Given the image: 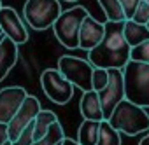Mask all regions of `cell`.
Masks as SVG:
<instances>
[{
  "instance_id": "obj_1",
  "label": "cell",
  "mask_w": 149,
  "mask_h": 145,
  "mask_svg": "<svg viewBox=\"0 0 149 145\" xmlns=\"http://www.w3.org/2000/svg\"><path fill=\"white\" fill-rule=\"evenodd\" d=\"M125 23V21H123ZM123 23L105 21V35L102 42L90 51L88 61L93 68L104 70H123L130 61V46L123 37Z\"/></svg>"
},
{
  "instance_id": "obj_2",
  "label": "cell",
  "mask_w": 149,
  "mask_h": 145,
  "mask_svg": "<svg viewBox=\"0 0 149 145\" xmlns=\"http://www.w3.org/2000/svg\"><path fill=\"white\" fill-rule=\"evenodd\" d=\"M123 82L125 100L140 108H149V65L128 61L123 68Z\"/></svg>"
},
{
  "instance_id": "obj_3",
  "label": "cell",
  "mask_w": 149,
  "mask_h": 145,
  "mask_svg": "<svg viewBox=\"0 0 149 145\" xmlns=\"http://www.w3.org/2000/svg\"><path fill=\"white\" fill-rule=\"evenodd\" d=\"M118 133H125L128 136H137L149 129V114L146 108H140L128 100H123L112 112L107 121Z\"/></svg>"
},
{
  "instance_id": "obj_4",
  "label": "cell",
  "mask_w": 149,
  "mask_h": 145,
  "mask_svg": "<svg viewBox=\"0 0 149 145\" xmlns=\"http://www.w3.org/2000/svg\"><path fill=\"white\" fill-rule=\"evenodd\" d=\"M86 16H88V11L84 7H72V9L61 11V14L53 25V32L63 47L67 49L79 47V30Z\"/></svg>"
},
{
  "instance_id": "obj_5",
  "label": "cell",
  "mask_w": 149,
  "mask_h": 145,
  "mask_svg": "<svg viewBox=\"0 0 149 145\" xmlns=\"http://www.w3.org/2000/svg\"><path fill=\"white\" fill-rule=\"evenodd\" d=\"M61 11L63 9L58 0H26L23 7L25 21L30 25V28L39 32L51 28Z\"/></svg>"
},
{
  "instance_id": "obj_6",
  "label": "cell",
  "mask_w": 149,
  "mask_h": 145,
  "mask_svg": "<svg viewBox=\"0 0 149 145\" xmlns=\"http://www.w3.org/2000/svg\"><path fill=\"white\" fill-rule=\"evenodd\" d=\"M60 74L74 86L79 88L83 93L93 91L91 88V77H93V65L83 58H76V56H61L58 59V68Z\"/></svg>"
},
{
  "instance_id": "obj_7",
  "label": "cell",
  "mask_w": 149,
  "mask_h": 145,
  "mask_svg": "<svg viewBox=\"0 0 149 145\" xmlns=\"http://www.w3.org/2000/svg\"><path fill=\"white\" fill-rule=\"evenodd\" d=\"M40 86L46 96L58 105H65L74 96V86L60 74L56 68H47L40 75Z\"/></svg>"
},
{
  "instance_id": "obj_8",
  "label": "cell",
  "mask_w": 149,
  "mask_h": 145,
  "mask_svg": "<svg viewBox=\"0 0 149 145\" xmlns=\"http://www.w3.org/2000/svg\"><path fill=\"white\" fill-rule=\"evenodd\" d=\"M102 115L104 121H109L114 108L125 100V82H123V70H109V82L107 86L98 91Z\"/></svg>"
},
{
  "instance_id": "obj_9",
  "label": "cell",
  "mask_w": 149,
  "mask_h": 145,
  "mask_svg": "<svg viewBox=\"0 0 149 145\" xmlns=\"http://www.w3.org/2000/svg\"><path fill=\"white\" fill-rule=\"evenodd\" d=\"M40 110H42L40 108V102L35 96L28 95L25 98V102L21 103V107L18 108V112L14 114V117L11 119V122L7 124V140H9V143H13L19 136V133L30 122H33V119L37 117V114Z\"/></svg>"
},
{
  "instance_id": "obj_10",
  "label": "cell",
  "mask_w": 149,
  "mask_h": 145,
  "mask_svg": "<svg viewBox=\"0 0 149 145\" xmlns=\"http://www.w3.org/2000/svg\"><path fill=\"white\" fill-rule=\"evenodd\" d=\"M0 33L16 46L28 40L26 26L13 7H0Z\"/></svg>"
},
{
  "instance_id": "obj_11",
  "label": "cell",
  "mask_w": 149,
  "mask_h": 145,
  "mask_svg": "<svg viewBox=\"0 0 149 145\" xmlns=\"http://www.w3.org/2000/svg\"><path fill=\"white\" fill-rule=\"evenodd\" d=\"M28 96L26 89L21 86H9L0 91V124H9L25 98Z\"/></svg>"
},
{
  "instance_id": "obj_12",
  "label": "cell",
  "mask_w": 149,
  "mask_h": 145,
  "mask_svg": "<svg viewBox=\"0 0 149 145\" xmlns=\"http://www.w3.org/2000/svg\"><path fill=\"white\" fill-rule=\"evenodd\" d=\"M104 35H105L104 23L97 21L93 16L88 14L81 25V30H79V47L90 52L91 49H95L102 42Z\"/></svg>"
},
{
  "instance_id": "obj_13",
  "label": "cell",
  "mask_w": 149,
  "mask_h": 145,
  "mask_svg": "<svg viewBox=\"0 0 149 145\" xmlns=\"http://www.w3.org/2000/svg\"><path fill=\"white\" fill-rule=\"evenodd\" d=\"M79 108H81V114H83L84 121H95V122L104 121L102 105H100V98H98V93H97V91L83 93Z\"/></svg>"
},
{
  "instance_id": "obj_14",
  "label": "cell",
  "mask_w": 149,
  "mask_h": 145,
  "mask_svg": "<svg viewBox=\"0 0 149 145\" xmlns=\"http://www.w3.org/2000/svg\"><path fill=\"white\" fill-rule=\"evenodd\" d=\"M16 61H18V46L4 37L0 40V81L7 77Z\"/></svg>"
},
{
  "instance_id": "obj_15",
  "label": "cell",
  "mask_w": 149,
  "mask_h": 145,
  "mask_svg": "<svg viewBox=\"0 0 149 145\" xmlns=\"http://www.w3.org/2000/svg\"><path fill=\"white\" fill-rule=\"evenodd\" d=\"M123 37L130 47H135V46L149 40V30L146 25H139L132 19H126L123 23Z\"/></svg>"
},
{
  "instance_id": "obj_16",
  "label": "cell",
  "mask_w": 149,
  "mask_h": 145,
  "mask_svg": "<svg viewBox=\"0 0 149 145\" xmlns=\"http://www.w3.org/2000/svg\"><path fill=\"white\" fill-rule=\"evenodd\" d=\"M54 122H58V117H56L54 112H51V110H40L37 114V117L33 119V142L40 140Z\"/></svg>"
},
{
  "instance_id": "obj_17",
  "label": "cell",
  "mask_w": 149,
  "mask_h": 145,
  "mask_svg": "<svg viewBox=\"0 0 149 145\" xmlns=\"http://www.w3.org/2000/svg\"><path fill=\"white\" fill-rule=\"evenodd\" d=\"M98 128H100V122L84 121L77 129V140H76L77 145H97Z\"/></svg>"
},
{
  "instance_id": "obj_18",
  "label": "cell",
  "mask_w": 149,
  "mask_h": 145,
  "mask_svg": "<svg viewBox=\"0 0 149 145\" xmlns=\"http://www.w3.org/2000/svg\"><path fill=\"white\" fill-rule=\"evenodd\" d=\"M97 145H121V135L107 121H100Z\"/></svg>"
},
{
  "instance_id": "obj_19",
  "label": "cell",
  "mask_w": 149,
  "mask_h": 145,
  "mask_svg": "<svg viewBox=\"0 0 149 145\" xmlns=\"http://www.w3.org/2000/svg\"><path fill=\"white\" fill-rule=\"evenodd\" d=\"M98 6L105 12L107 21H111V23H123L125 21V14H123V9L119 6V0H98Z\"/></svg>"
},
{
  "instance_id": "obj_20",
  "label": "cell",
  "mask_w": 149,
  "mask_h": 145,
  "mask_svg": "<svg viewBox=\"0 0 149 145\" xmlns=\"http://www.w3.org/2000/svg\"><path fill=\"white\" fill-rule=\"evenodd\" d=\"M63 138H65V133H63L61 124H60V122H54V124L47 129V133H46L40 140L33 142L32 145H56V143H60Z\"/></svg>"
},
{
  "instance_id": "obj_21",
  "label": "cell",
  "mask_w": 149,
  "mask_h": 145,
  "mask_svg": "<svg viewBox=\"0 0 149 145\" xmlns=\"http://www.w3.org/2000/svg\"><path fill=\"white\" fill-rule=\"evenodd\" d=\"M130 61L149 65V40H146V42L130 49Z\"/></svg>"
},
{
  "instance_id": "obj_22",
  "label": "cell",
  "mask_w": 149,
  "mask_h": 145,
  "mask_svg": "<svg viewBox=\"0 0 149 145\" xmlns=\"http://www.w3.org/2000/svg\"><path fill=\"white\" fill-rule=\"evenodd\" d=\"M109 82V70L104 68H95L93 70V77H91V88L93 91H102Z\"/></svg>"
},
{
  "instance_id": "obj_23",
  "label": "cell",
  "mask_w": 149,
  "mask_h": 145,
  "mask_svg": "<svg viewBox=\"0 0 149 145\" xmlns=\"http://www.w3.org/2000/svg\"><path fill=\"white\" fill-rule=\"evenodd\" d=\"M132 21L139 23V25H147L149 23V4L140 0V4L137 6L133 16H132Z\"/></svg>"
},
{
  "instance_id": "obj_24",
  "label": "cell",
  "mask_w": 149,
  "mask_h": 145,
  "mask_svg": "<svg viewBox=\"0 0 149 145\" xmlns=\"http://www.w3.org/2000/svg\"><path fill=\"white\" fill-rule=\"evenodd\" d=\"M32 143H33V122H30L11 145H32Z\"/></svg>"
},
{
  "instance_id": "obj_25",
  "label": "cell",
  "mask_w": 149,
  "mask_h": 145,
  "mask_svg": "<svg viewBox=\"0 0 149 145\" xmlns=\"http://www.w3.org/2000/svg\"><path fill=\"white\" fill-rule=\"evenodd\" d=\"M140 4V0H119V6L123 9V14H125V21L126 19H132L137 6Z\"/></svg>"
},
{
  "instance_id": "obj_26",
  "label": "cell",
  "mask_w": 149,
  "mask_h": 145,
  "mask_svg": "<svg viewBox=\"0 0 149 145\" xmlns=\"http://www.w3.org/2000/svg\"><path fill=\"white\" fill-rule=\"evenodd\" d=\"M7 140V126L6 124H0V145H6Z\"/></svg>"
},
{
  "instance_id": "obj_27",
  "label": "cell",
  "mask_w": 149,
  "mask_h": 145,
  "mask_svg": "<svg viewBox=\"0 0 149 145\" xmlns=\"http://www.w3.org/2000/svg\"><path fill=\"white\" fill-rule=\"evenodd\" d=\"M61 145H77V142L72 140V138H68V136H65V138L61 140Z\"/></svg>"
},
{
  "instance_id": "obj_28",
  "label": "cell",
  "mask_w": 149,
  "mask_h": 145,
  "mask_svg": "<svg viewBox=\"0 0 149 145\" xmlns=\"http://www.w3.org/2000/svg\"><path fill=\"white\" fill-rule=\"evenodd\" d=\"M139 145H149V135H147V136H144V138L139 142Z\"/></svg>"
},
{
  "instance_id": "obj_29",
  "label": "cell",
  "mask_w": 149,
  "mask_h": 145,
  "mask_svg": "<svg viewBox=\"0 0 149 145\" xmlns=\"http://www.w3.org/2000/svg\"><path fill=\"white\" fill-rule=\"evenodd\" d=\"M67 2H76V0H67Z\"/></svg>"
},
{
  "instance_id": "obj_30",
  "label": "cell",
  "mask_w": 149,
  "mask_h": 145,
  "mask_svg": "<svg viewBox=\"0 0 149 145\" xmlns=\"http://www.w3.org/2000/svg\"><path fill=\"white\" fill-rule=\"evenodd\" d=\"M2 39H4V35H0V40H2Z\"/></svg>"
},
{
  "instance_id": "obj_31",
  "label": "cell",
  "mask_w": 149,
  "mask_h": 145,
  "mask_svg": "<svg viewBox=\"0 0 149 145\" xmlns=\"http://www.w3.org/2000/svg\"><path fill=\"white\" fill-rule=\"evenodd\" d=\"M146 26H147V30H149V23H147V25H146Z\"/></svg>"
},
{
  "instance_id": "obj_32",
  "label": "cell",
  "mask_w": 149,
  "mask_h": 145,
  "mask_svg": "<svg viewBox=\"0 0 149 145\" xmlns=\"http://www.w3.org/2000/svg\"><path fill=\"white\" fill-rule=\"evenodd\" d=\"M144 2H147V4H149V0H144Z\"/></svg>"
},
{
  "instance_id": "obj_33",
  "label": "cell",
  "mask_w": 149,
  "mask_h": 145,
  "mask_svg": "<svg viewBox=\"0 0 149 145\" xmlns=\"http://www.w3.org/2000/svg\"><path fill=\"white\" fill-rule=\"evenodd\" d=\"M56 145H61V142H60V143H56Z\"/></svg>"
},
{
  "instance_id": "obj_34",
  "label": "cell",
  "mask_w": 149,
  "mask_h": 145,
  "mask_svg": "<svg viewBox=\"0 0 149 145\" xmlns=\"http://www.w3.org/2000/svg\"><path fill=\"white\" fill-rule=\"evenodd\" d=\"M0 7H2V4H0Z\"/></svg>"
},
{
  "instance_id": "obj_35",
  "label": "cell",
  "mask_w": 149,
  "mask_h": 145,
  "mask_svg": "<svg viewBox=\"0 0 149 145\" xmlns=\"http://www.w3.org/2000/svg\"><path fill=\"white\" fill-rule=\"evenodd\" d=\"M0 35H2V33H0Z\"/></svg>"
}]
</instances>
